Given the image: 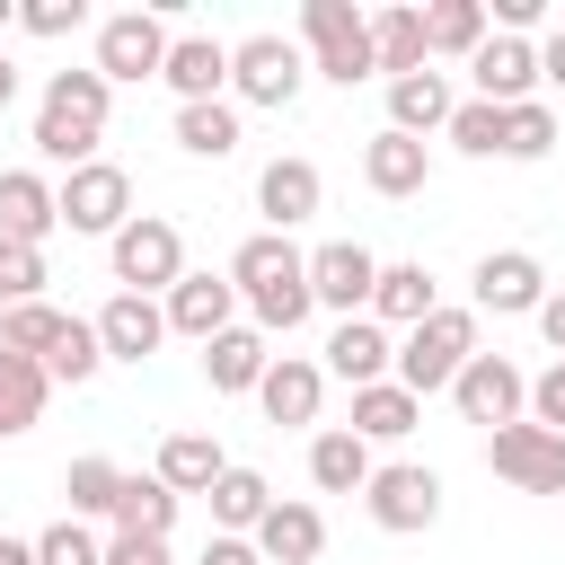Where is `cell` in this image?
Returning a JSON list of instances; mask_svg holds the SVG:
<instances>
[{
	"mask_svg": "<svg viewBox=\"0 0 565 565\" xmlns=\"http://www.w3.org/2000/svg\"><path fill=\"white\" fill-rule=\"evenodd\" d=\"M433 309H441V282H433L424 265H380V282H371V318H380L388 335L424 327Z\"/></svg>",
	"mask_w": 565,
	"mask_h": 565,
	"instance_id": "26",
	"label": "cell"
},
{
	"mask_svg": "<svg viewBox=\"0 0 565 565\" xmlns=\"http://www.w3.org/2000/svg\"><path fill=\"white\" fill-rule=\"evenodd\" d=\"M388 362H397V335H388L380 318H335V335H327V353H318V371L344 380V388L388 380Z\"/></svg>",
	"mask_w": 565,
	"mask_h": 565,
	"instance_id": "20",
	"label": "cell"
},
{
	"mask_svg": "<svg viewBox=\"0 0 565 565\" xmlns=\"http://www.w3.org/2000/svg\"><path fill=\"white\" fill-rule=\"evenodd\" d=\"M362 185L380 194V203H406V194H424L433 185V141H406V132H371L362 141Z\"/></svg>",
	"mask_w": 565,
	"mask_h": 565,
	"instance_id": "18",
	"label": "cell"
},
{
	"mask_svg": "<svg viewBox=\"0 0 565 565\" xmlns=\"http://www.w3.org/2000/svg\"><path fill=\"white\" fill-rule=\"evenodd\" d=\"M556 150V106L547 97H530V106H503V159H547Z\"/></svg>",
	"mask_w": 565,
	"mask_h": 565,
	"instance_id": "40",
	"label": "cell"
},
{
	"mask_svg": "<svg viewBox=\"0 0 565 565\" xmlns=\"http://www.w3.org/2000/svg\"><path fill=\"white\" fill-rule=\"evenodd\" d=\"M247 539H256V556H265V565H318V556H327V512H318V503H300V494H274V503H265V521H256Z\"/></svg>",
	"mask_w": 565,
	"mask_h": 565,
	"instance_id": "17",
	"label": "cell"
},
{
	"mask_svg": "<svg viewBox=\"0 0 565 565\" xmlns=\"http://www.w3.org/2000/svg\"><path fill=\"white\" fill-rule=\"evenodd\" d=\"M62 494H71V521H115V494H124V468L115 459H71L62 468Z\"/></svg>",
	"mask_w": 565,
	"mask_h": 565,
	"instance_id": "36",
	"label": "cell"
},
{
	"mask_svg": "<svg viewBox=\"0 0 565 565\" xmlns=\"http://www.w3.org/2000/svg\"><path fill=\"white\" fill-rule=\"evenodd\" d=\"M530 424H547V433H565V362H547V371L530 380Z\"/></svg>",
	"mask_w": 565,
	"mask_h": 565,
	"instance_id": "44",
	"label": "cell"
},
{
	"mask_svg": "<svg viewBox=\"0 0 565 565\" xmlns=\"http://www.w3.org/2000/svg\"><path fill=\"white\" fill-rule=\"evenodd\" d=\"M450 71H406V79H388V132H406V141H433L441 124H450Z\"/></svg>",
	"mask_w": 565,
	"mask_h": 565,
	"instance_id": "24",
	"label": "cell"
},
{
	"mask_svg": "<svg viewBox=\"0 0 565 565\" xmlns=\"http://www.w3.org/2000/svg\"><path fill=\"white\" fill-rule=\"evenodd\" d=\"M230 291L247 300V318H256V335L274 344V335H291L318 300H309V247H291L282 230H256L238 256H230Z\"/></svg>",
	"mask_w": 565,
	"mask_h": 565,
	"instance_id": "1",
	"label": "cell"
},
{
	"mask_svg": "<svg viewBox=\"0 0 565 565\" xmlns=\"http://www.w3.org/2000/svg\"><path fill=\"white\" fill-rule=\"evenodd\" d=\"M18 26L44 35V44H53V35H79V26H88V0H18Z\"/></svg>",
	"mask_w": 565,
	"mask_h": 565,
	"instance_id": "43",
	"label": "cell"
},
{
	"mask_svg": "<svg viewBox=\"0 0 565 565\" xmlns=\"http://www.w3.org/2000/svg\"><path fill=\"white\" fill-rule=\"evenodd\" d=\"M300 88H309V53H300L291 35L256 26V35L230 44V106H265V115H282V106H300Z\"/></svg>",
	"mask_w": 565,
	"mask_h": 565,
	"instance_id": "5",
	"label": "cell"
},
{
	"mask_svg": "<svg viewBox=\"0 0 565 565\" xmlns=\"http://www.w3.org/2000/svg\"><path fill=\"white\" fill-rule=\"evenodd\" d=\"M300 53H309V71L335 79V88L380 79V71H371V9H353V0H300Z\"/></svg>",
	"mask_w": 565,
	"mask_h": 565,
	"instance_id": "4",
	"label": "cell"
},
{
	"mask_svg": "<svg viewBox=\"0 0 565 565\" xmlns=\"http://www.w3.org/2000/svg\"><path fill=\"white\" fill-rule=\"evenodd\" d=\"M468 79H477L486 106H530L539 97V44L530 35H486L468 53Z\"/></svg>",
	"mask_w": 565,
	"mask_h": 565,
	"instance_id": "14",
	"label": "cell"
},
{
	"mask_svg": "<svg viewBox=\"0 0 565 565\" xmlns=\"http://www.w3.org/2000/svg\"><path fill=\"white\" fill-rule=\"evenodd\" d=\"M318 203H327L318 159H300V150H291V159H265V168H256V212H265V230H282V238H291Z\"/></svg>",
	"mask_w": 565,
	"mask_h": 565,
	"instance_id": "15",
	"label": "cell"
},
{
	"mask_svg": "<svg viewBox=\"0 0 565 565\" xmlns=\"http://www.w3.org/2000/svg\"><path fill=\"white\" fill-rule=\"evenodd\" d=\"M88 327H97V353H106V362H150V353L168 344V309L141 300V291H115Z\"/></svg>",
	"mask_w": 565,
	"mask_h": 565,
	"instance_id": "19",
	"label": "cell"
},
{
	"mask_svg": "<svg viewBox=\"0 0 565 565\" xmlns=\"http://www.w3.org/2000/svg\"><path fill=\"white\" fill-rule=\"evenodd\" d=\"M177 494L159 486V477H124V494H115V539H150V547H168L177 539Z\"/></svg>",
	"mask_w": 565,
	"mask_h": 565,
	"instance_id": "31",
	"label": "cell"
},
{
	"mask_svg": "<svg viewBox=\"0 0 565 565\" xmlns=\"http://www.w3.org/2000/svg\"><path fill=\"white\" fill-rule=\"evenodd\" d=\"M194 565H265V556H256V539H221V530H212Z\"/></svg>",
	"mask_w": 565,
	"mask_h": 565,
	"instance_id": "45",
	"label": "cell"
},
{
	"mask_svg": "<svg viewBox=\"0 0 565 565\" xmlns=\"http://www.w3.org/2000/svg\"><path fill=\"white\" fill-rule=\"evenodd\" d=\"M539 335H547V344H556V362H565V291H547V300H539Z\"/></svg>",
	"mask_w": 565,
	"mask_h": 565,
	"instance_id": "48",
	"label": "cell"
},
{
	"mask_svg": "<svg viewBox=\"0 0 565 565\" xmlns=\"http://www.w3.org/2000/svg\"><path fill=\"white\" fill-rule=\"evenodd\" d=\"M9 26H18V0H0V35H9Z\"/></svg>",
	"mask_w": 565,
	"mask_h": 565,
	"instance_id": "51",
	"label": "cell"
},
{
	"mask_svg": "<svg viewBox=\"0 0 565 565\" xmlns=\"http://www.w3.org/2000/svg\"><path fill=\"white\" fill-rule=\"evenodd\" d=\"M53 230H62V212H53V177H44V168H0V238L44 247Z\"/></svg>",
	"mask_w": 565,
	"mask_h": 565,
	"instance_id": "23",
	"label": "cell"
},
{
	"mask_svg": "<svg viewBox=\"0 0 565 565\" xmlns=\"http://www.w3.org/2000/svg\"><path fill=\"white\" fill-rule=\"evenodd\" d=\"M221 468H230V450H221L212 433H168V441H159V468H150V477H159V486H168V494L185 503V494H212V477H221Z\"/></svg>",
	"mask_w": 565,
	"mask_h": 565,
	"instance_id": "27",
	"label": "cell"
},
{
	"mask_svg": "<svg viewBox=\"0 0 565 565\" xmlns=\"http://www.w3.org/2000/svg\"><path fill=\"white\" fill-rule=\"evenodd\" d=\"M44 282H53L44 247H18V238H0V309H26V300H44Z\"/></svg>",
	"mask_w": 565,
	"mask_h": 565,
	"instance_id": "41",
	"label": "cell"
},
{
	"mask_svg": "<svg viewBox=\"0 0 565 565\" xmlns=\"http://www.w3.org/2000/svg\"><path fill=\"white\" fill-rule=\"evenodd\" d=\"M256 406H265V424H318V406H327V371H318L309 353H274L265 380H256Z\"/></svg>",
	"mask_w": 565,
	"mask_h": 565,
	"instance_id": "21",
	"label": "cell"
},
{
	"mask_svg": "<svg viewBox=\"0 0 565 565\" xmlns=\"http://www.w3.org/2000/svg\"><path fill=\"white\" fill-rule=\"evenodd\" d=\"M203 503H212V530H221V539H247V530L265 521L274 486H265V468H238V459H230V468L212 477V494H203Z\"/></svg>",
	"mask_w": 565,
	"mask_h": 565,
	"instance_id": "30",
	"label": "cell"
},
{
	"mask_svg": "<svg viewBox=\"0 0 565 565\" xmlns=\"http://www.w3.org/2000/svg\"><path fill=\"white\" fill-rule=\"evenodd\" d=\"M494 35V18H486V0H433L424 9V62L433 53H450V62H468L477 44Z\"/></svg>",
	"mask_w": 565,
	"mask_h": 565,
	"instance_id": "32",
	"label": "cell"
},
{
	"mask_svg": "<svg viewBox=\"0 0 565 565\" xmlns=\"http://www.w3.org/2000/svg\"><path fill=\"white\" fill-rule=\"evenodd\" d=\"M9 97H18V71H9V53H0V106H9Z\"/></svg>",
	"mask_w": 565,
	"mask_h": 565,
	"instance_id": "50",
	"label": "cell"
},
{
	"mask_svg": "<svg viewBox=\"0 0 565 565\" xmlns=\"http://www.w3.org/2000/svg\"><path fill=\"white\" fill-rule=\"evenodd\" d=\"M468 291H477V300H468L477 318H486V309H494V318H539V300H547L556 282H547V265H539L530 247H486L477 274H468Z\"/></svg>",
	"mask_w": 565,
	"mask_h": 565,
	"instance_id": "12",
	"label": "cell"
},
{
	"mask_svg": "<svg viewBox=\"0 0 565 565\" xmlns=\"http://www.w3.org/2000/svg\"><path fill=\"white\" fill-rule=\"evenodd\" d=\"M159 62H168V18L159 9H115V18H97V79L106 88H132V79H159Z\"/></svg>",
	"mask_w": 565,
	"mask_h": 565,
	"instance_id": "9",
	"label": "cell"
},
{
	"mask_svg": "<svg viewBox=\"0 0 565 565\" xmlns=\"http://www.w3.org/2000/svg\"><path fill=\"white\" fill-rule=\"evenodd\" d=\"M177 150H185V159H230V150H238V106H230V97L177 106Z\"/></svg>",
	"mask_w": 565,
	"mask_h": 565,
	"instance_id": "35",
	"label": "cell"
},
{
	"mask_svg": "<svg viewBox=\"0 0 565 565\" xmlns=\"http://www.w3.org/2000/svg\"><path fill=\"white\" fill-rule=\"evenodd\" d=\"M441 141H450L459 159H503V106L459 97V106H450V124H441Z\"/></svg>",
	"mask_w": 565,
	"mask_h": 565,
	"instance_id": "37",
	"label": "cell"
},
{
	"mask_svg": "<svg viewBox=\"0 0 565 565\" xmlns=\"http://www.w3.org/2000/svg\"><path fill=\"white\" fill-rule=\"evenodd\" d=\"M0 565H35V539H9L0 530Z\"/></svg>",
	"mask_w": 565,
	"mask_h": 565,
	"instance_id": "49",
	"label": "cell"
},
{
	"mask_svg": "<svg viewBox=\"0 0 565 565\" xmlns=\"http://www.w3.org/2000/svg\"><path fill=\"white\" fill-rule=\"evenodd\" d=\"M265 362H274V344H265L256 327H221V335L203 344V380H212V397H256Z\"/></svg>",
	"mask_w": 565,
	"mask_h": 565,
	"instance_id": "25",
	"label": "cell"
},
{
	"mask_svg": "<svg viewBox=\"0 0 565 565\" xmlns=\"http://www.w3.org/2000/svg\"><path fill=\"white\" fill-rule=\"evenodd\" d=\"M106 565H177V556L150 547V539H106Z\"/></svg>",
	"mask_w": 565,
	"mask_h": 565,
	"instance_id": "46",
	"label": "cell"
},
{
	"mask_svg": "<svg viewBox=\"0 0 565 565\" xmlns=\"http://www.w3.org/2000/svg\"><path fill=\"white\" fill-rule=\"evenodd\" d=\"M44 397H53L44 362H26V353H0V441H18V433L44 415Z\"/></svg>",
	"mask_w": 565,
	"mask_h": 565,
	"instance_id": "34",
	"label": "cell"
},
{
	"mask_svg": "<svg viewBox=\"0 0 565 565\" xmlns=\"http://www.w3.org/2000/svg\"><path fill=\"white\" fill-rule=\"evenodd\" d=\"M371 468H380V459H371V441H353L344 424L309 433V486H318V494H362V486H371Z\"/></svg>",
	"mask_w": 565,
	"mask_h": 565,
	"instance_id": "28",
	"label": "cell"
},
{
	"mask_svg": "<svg viewBox=\"0 0 565 565\" xmlns=\"http://www.w3.org/2000/svg\"><path fill=\"white\" fill-rule=\"evenodd\" d=\"M362 512H371V530L415 539V530H433V521H441V477H433V468H415V459H388V468H371Z\"/></svg>",
	"mask_w": 565,
	"mask_h": 565,
	"instance_id": "11",
	"label": "cell"
},
{
	"mask_svg": "<svg viewBox=\"0 0 565 565\" xmlns=\"http://www.w3.org/2000/svg\"><path fill=\"white\" fill-rule=\"evenodd\" d=\"M486 468L512 486V494H556L565 503V433H547V424H494L486 433Z\"/></svg>",
	"mask_w": 565,
	"mask_h": 565,
	"instance_id": "7",
	"label": "cell"
},
{
	"mask_svg": "<svg viewBox=\"0 0 565 565\" xmlns=\"http://www.w3.org/2000/svg\"><path fill=\"white\" fill-rule=\"evenodd\" d=\"M159 79L177 88V106L230 97V44H221V35H168V62H159Z\"/></svg>",
	"mask_w": 565,
	"mask_h": 565,
	"instance_id": "22",
	"label": "cell"
},
{
	"mask_svg": "<svg viewBox=\"0 0 565 565\" xmlns=\"http://www.w3.org/2000/svg\"><path fill=\"white\" fill-rule=\"evenodd\" d=\"M35 565H106V539L88 530V521H53V530H35Z\"/></svg>",
	"mask_w": 565,
	"mask_h": 565,
	"instance_id": "42",
	"label": "cell"
},
{
	"mask_svg": "<svg viewBox=\"0 0 565 565\" xmlns=\"http://www.w3.org/2000/svg\"><path fill=\"white\" fill-rule=\"evenodd\" d=\"M106 371V353H97V327L88 318H62V335H53V353H44V380H71V388H88Z\"/></svg>",
	"mask_w": 565,
	"mask_h": 565,
	"instance_id": "38",
	"label": "cell"
},
{
	"mask_svg": "<svg viewBox=\"0 0 565 565\" xmlns=\"http://www.w3.org/2000/svg\"><path fill=\"white\" fill-rule=\"evenodd\" d=\"M371 71H424V9H371Z\"/></svg>",
	"mask_w": 565,
	"mask_h": 565,
	"instance_id": "33",
	"label": "cell"
},
{
	"mask_svg": "<svg viewBox=\"0 0 565 565\" xmlns=\"http://www.w3.org/2000/svg\"><path fill=\"white\" fill-rule=\"evenodd\" d=\"M371 282H380V256L362 238H327L309 247V300L335 309V318H371Z\"/></svg>",
	"mask_w": 565,
	"mask_h": 565,
	"instance_id": "13",
	"label": "cell"
},
{
	"mask_svg": "<svg viewBox=\"0 0 565 565\" xmlns=\"http://www.w3.org/2000/svg\"><path fill=\"white\" fill-rule=\"evenodd\" d=\"M441 397H450L468 424H486V433H494V424H521V415H530V371H521L512 353H468V362H459V380H450Z\"/></svg>",
	"mask_w": 565,
	"mask_h": 565,
	"instance_id": "10",
	"label": "cell"
},
{
	"mask_svg": "<svg viewBox=\"0 0 565 565\" xmlns=\"http://www.w3.org/2000/svg\"><path fill=\"white\" fill-rule=\"evenodd\" d=\"M424 424V397H406L397 380H371V388H353V441H406Z\"/></svg>",
	"mask_w": 565,
	"mask_h": 565,
	"instance_id": "29",
	"label": "cell"
},
{
	"mask_svg": "<svg viewBox=\"0 0 565 565\" xmlns=\"http://www.w3.org/2000/svg\"><path fill=\"white\" fill-rule=\"evenodd\" d=\"M62 318H71V309H53V300L0 309V353H26V362H44V353H53V335H62Z\"/></svg>",
	"mask_w": 565,
	"mask_h": 565,
	"instance_id": "39",
	"label": "cell"
},
{
	"mask_svg": "<svg viewBox=\"0 0 565 565\" xmlns=\"http://www.w3.org/2000/svg\"><path fill=\"white\" fill-rule=\"evenodd\" d=\"M477 353V309H459V300H441L424 327H406L397 335V362H388V380L406 388V397H441L450 380H459V362Z\"/></svg>",
	"mask_w": 565,
	"mask_h": 565,
	"instance_id": "3",
	"label": "cell"
},
{
	"mask_svg": "<svg viewBox=\"0 0 565 565\" xmlns=\"http://www.w3.org/2000/svg\"><path fill=\"white\" fill-rule=\"evenodd\" d=\"M106 265H115V282H124V291L168 300V282L185 274V230H177L168 212H132V221L106 238Z\"/></svg>",
	"mask_w": 565,
	"mask_h": 565,
	"instance_id": "6",
	"label": "cell"
},
{
	"mask_svg": "<svg viewBox=\"0 0 565 565\" xmlns=\"http://www.w3.org/2000/svg\"><path fill=\"white\" fill-rule=\"evenodd\" d=\"M159 309H168V335H194V344H212L221 327H238V291H230V274H194V265L168 282Z\"/></svg>",
	"mask_w": 565,
	"mask_h": 565,
	"instance_id": "16",
	"label": "cell"
},
{
	"mask_svg": "<svg viewBox=\"0 0 565 565\" xmlns=\"http://www.w3.org/2000/svg\"><path fill=\"white\" fill-rule=\"evenodd\" d=\"M53 212H62L71 238H115V230L132 221V177H124L115 159H88V168H71V177L53 185Z\"/></svg>",
	"mask_w": 565,
	"mask_h": 565,
	"instance_id": "8",
	"label": "cell"
},
{
	"mask_svg": "<svg viewBox=\"0 0 565 565\" xmlns=\"http://www.w3.org/2000/svg\"><path fill=\"white\" fill-rule=\"evenodd\" d=\"M106 115H115V88L97 79V71H53L44 79V97H35V159L44 168H88L97 159V141H106Z\"/></svg>",
	"mask_w": 565,
	"mask_h": 565,
	"instance_id": "2",
	"label": "cell"
},
{
	"mask_svg": "<svg viewBox=\"0 0 565 565\" xmlns=\"http://www.w3.org/2000/svg\"><path fill=\"white\" fill-rule=\"evenodd\" d=\"M539 88H565V26L539 35Z\"/></svg>",
	"mask_w": 565,
	"mask_h": 565,
	"instance_id": "47",
	"label": "cell"
}]
</instances>
